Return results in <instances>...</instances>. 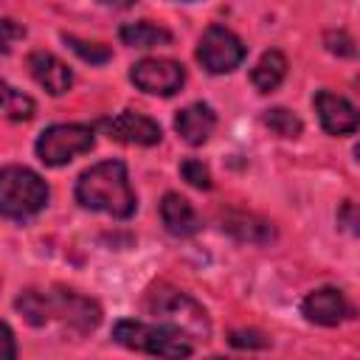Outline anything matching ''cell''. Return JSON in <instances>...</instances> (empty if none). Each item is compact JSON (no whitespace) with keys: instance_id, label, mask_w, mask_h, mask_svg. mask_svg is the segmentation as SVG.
Masks as SVG:
<instances>
[{"instance_id":"cell-27","label":"cell","mask_w":360,"mask_h":360,"mask_svg":"<svg viewBox=\"0 0 360 360\" xmlns=\"http://www.w3.org/2000/svg\"><path fill=\"white\" fill-rule=\"evenodd\" d=\"M101 6H110V8H127V6H132L135 0H98Z\"/></svg>"},{"instance_id":"cell-3","label":"cell","mask_w":360,"mask_h":360,"mask_svg":"<svg viewBox=\"0 0 360 360\" xmlns=\"http://www.w3.org/2000/svg\"><path fill=\"white\" fill-rule=\"evenodd\" d=\"M143 309L149 315L166 321V326L180 329L191 340H208V335H211V323H208L205 309L194 298H188L186 292H180L169 284H152L146 290Z\"/></svg>"},{"instance_id":"cell-19","label":"cell","mask_w":360,"mask_h":360,"mask_svg":"<svg viewBox=\"0 0 360 360\" xmlns=\"http://www.w3.org/2000/svg\"><path fill=\"white\" fill-rule=\"evenodd\" d=\"M262 121H264V127H267L270 132H276L278 138H298L301 129H304L301 118H298L292 110H284V107L267 110V112L262 115Z\"/></svg>"},{"instance_id":"cell-17","label":"cell","mask_w":360,"mask_h":360,"mask_svg":"<svg viewBox=\"0 0 360 360\" xmlns=\"http://www.w3.org/2000/svg\"><path fill=\"white\" fill-rule=\"evenodd\" d=\"M121 42L129 48H158V45H172V31L163 25H155L149 20L141 22H127L121 28Z\"/></svg>"},{"instance_id":"cell-23","label":"cell","mask_w":360,"mask_h":360,"mask_svg":"<svg viewBox=\"0 0 360 360\" xmlns=\"http://www.w3.org/2000/svg\"><path fill=\"white\" fill-rule=\"evenodd\" d=\"M326 48L338 56H354V42L346 31H329L326 34Z\"/></svg>"},{"instance_id":"cell-28","label":"cell","mask_w":360,"mask_h":360,"mask_svg":"<svg viewBox=\"0 0 360 360\" xmlns=\"http://www.w3.org/2000/svg\"><path fill=\"white\" fill-rule=\"evenodd\" d=\"M177 3H188V0H177Z\"/></svg>"},{"instance_id":"cell-5","label":"cell","mask_w":360,"mask_h":360,"mask_svg":"<svg viewBox=\"0 0 360 360\" xmlns=\"http://www.w3.org/2000/svg\"><path fill=\"white\" fill-rule=\"evenodd\" d=\"M48 202L45 180L25 166L0 169V214L8 219H31Z\"/></svg>"},{"instance_id":"cell-13","label":"cell","mask_w":360,"mask_h":360,"mask_svg":"<svg viewBox=\"0 0 360 360\" xmlns=\"http://www.w3.org/2000/svg\"><path fill=\"white\" fill-rule=\"evenodd\" d=\"M214 127H217V115H214V110H211L208 104H188V107L180 110L177 118H174L177 135H180L186 143H191V146L205 143L208 135L214 132Z\"/></svg>"},{"instance_id":"cell-1","label":"cell","mask_w":360,"mask_h":360,"mask_svg":"<svg viewBox=\"0 0 360 360\" xmlns=\"http://www.w3.org/2000/svg\"><path fill=\"white\" fill-rule=\"evenodd\" d=\"M14 307L31 326H48L59 323L65 329H73L79 335L90 332L101 321V309L96 301L73 292V290H56V292H42V290H25Z\"/></svg>"},{"instance_id":"cell-9","label":"cell","mask_w":360,"mask_h":360,"mask_svg":"<svg viewBox=\"0 0 360 360\" xmlns=\"http://www.w3.org/2000/svg\"><path fill=\"white\" fill-rule=\"evenodd\" d=\"M96 127L104 135H110L112 141L132 143V146H155V143H160V135H163L152 118H146L141 112H129V110L118 112L112 118H101Z\"/></svg>"},{"instance_id":"cell-10","label":"cell","mask_w":360,"mask_h":360,"mask_svg":"<svg viewBox=\"0 0 360 360\" xmlns=\"http://www.w3.org/2000/svg\"><path fill=\"white\" fill-rule=\"evenodd\" d=\"M301 312L307 321L312 323H321V326H338L340 321H346L352 315V307L349 301L343 298L340 290L335 287H321L315 292H309L301 304Z\"/></svg>"},{"instance_id":"cell-16","label":"cell","mask_w":360,"mask_h":360,"mask_svg":"<svg viewBox=\"0 0 360 360\" xmlns=\"http://www.w3.org/2000/svg\"><path fill=\"white\" fill-rule=\"evenodd\" d=\"M222 228L228 233H233L242 242H253V245H264L273 239V225L253 217V214H228L222 219Z\"/></svg>"},{"instance_id":"cell-24","label":"cell","mask_w":360,"mask_h":360,"mask_svg":"<svg viewBox=\"0 0 360 360\" xmlns=\"http://www.w3.org/2000/svg\"><path fill=\"white\" fill-rule=\"evenodd\" d=\"M231 346H236V349H264L267 340L253 329H239V332L231 335Z\"/></svg>"},{"instance_id":"cell-12","label":"cell","mask_w":360,"mask_h":360,"mask_svg":"<svg viewBox=\"0 0 360 360\" xmlns=\"http://www.w3.org/2000/svg\"><path fill=\"white\" fill-rule=\"evenodd\" d=\"M28 70H31V76L37 79V84H42L51 96H62V93H68L70 84H73L70 68H68L62 59H56L53 53H48V51H34V53L28 56Z\"/></svg>"},{"instance_id":"cell-18","label":"cell","mask_w":360,"mask_h":360,"mask_svg":"<svg viewBox=\"0 0 360 360\" xmlns=\"http://www.w3.org/2000/svg\"><path fill=\"white\" fill-rule=\"evenodd\" d=\"M34 112H37L34 98L14 90L11 84H6L0 79V115H6L11 121H28V118H34Z\"/></svg>"},{"instance_id":"cell-11","label":"cell","mask_w":360,"mask_h":360,"mask_svg":"<svg viewBox=\"0 0 360 360\" xmlns=\"http://www.w3.org/2000/svg\"><path fill=\"white\" fill-rule=\"evenodd\" d=\"M315 110H318L321 127L329 135H352L357 129V110L338 93L321 90L315 96Z\"/></svg>"},{"instance_id":"cell-6","label":"cell","mask_w":360,"mask_h":360,"mask_svg":"<svg viewBox=\"0 0 360 360\" xmlns=\"http://www.w3.org/2000/svg\"><path fill=\"white\" fill-rule=\"evenodd\" d=\"M93 149V129L82 124H53L37 138V158L45 166H65Z\"/></svg>"},{"instance_id":"cell-8","label":"cell","mask_w":360,"mask_h":360,"mask_svg":"<svg viewBox=\"0 0 360 360\" xmlns=\"http://www.w3.org/2000/svg\"><path fill=\"white\" fill-rule=\"evenodd\" d=\"M129 79L143 93H152V96H174L183 87V82H186V70L174 59H141V62L132 65Z\"/></svg>"},{"instance_id":"cell-14","label":"cell","mask_w":360,"mask_h":360,"mask_svg":"<svg viewBox=\"0 0 360 360\" xmlns=\"http://www.w3.org/2000/svg\"><path fill=\"white\" fill-rule=\"evenodd\" d=\"M160 219L172 236H191L200 231V217L191 208V202L174 191H169L160 200Z\"/></svg>"},{"instance_id":"cell-21","label":"cell","mask_w":360,"mask_h":360,"mask_svg":"<svg viewBox=\"0 0 360 360\" xmlns=\"http://www.w3.org/2000/svg\"><path fill=\"white\" fill-rule=\"evenodd\" d=\"M180 174H183L194 188H211V172H208V166H205L202 160H197V158L183 160V163H180Z\"/></svg>"},{"instance_id":"cell-2","label":"cell","mask_w":360,"mask_h":360,"mask_svg":"<svg viewBox=\"0 0 360 360\" xmlns=\"http://www.w3.org/2000/svg\"><path fill=\"white\" fill-rule=\"evenodd\" d=\"M76 200L90 211L127 219L135 214V191L121 160H101L76 180Z\"/></svg>"},{"instance_id":"cell-7","label":"cell","mask_w":360,"mask_h":360,"mask_svg":"<svg viewBox=\"0 0 360 360\" xmlns=\"http://www.w3.org/2000/svg\"><path fill=\"white\" fill-rule=\"evenodd\" d=\"M197 59L208 73H231L233 68L242 65L245 59V45L239 42L236 34H231L222 25L205 28L197 45Z\"/></svg>"},{"instance_id":"cell-4","label":"cell","mask_w":360,"mask_h":360,"mask_svg":"<svg viewBox=\"0 0 360 360\" xmlns=\"http://www.w3.org/2000/svg\"><path fill=\"white\" fill-rule=\"evenodd\" d=\"M112 340L143 352V354H155V357H188L194 352L191 338H186L180 329L174 326H155V323H141V321H118L112 326Z\"/></svg>"},{"instance_id":"cell-22","label":"cell","mask_w":360,"mask_h":360,"mask_svg":"<svg viewBox=\"0 0 360 360\" xmlns=\"http://www.w3.org/2000/svg\"><path fill=\"white\" fill-rule=\"evenodd\" d=\"M25 37V25L14 22V20H0V51L8 53L14 42H20Z\"/></svg>"},{"instance_id":"cell-20","label":"cell","mask_w":360,"mask_h":360,"mask_svg":"<svg viewBox=\"0 0 360 360\" xmlns=\"http://www.w3.org/2000/svg\"><path fill=\"white\" fill-rule=\"evenodd\" d=\"M84 62H90V65H104L112 53H110V48L107 45H98V42H84V39H79V37H73V34H65L62 37Z\"/></svg>"},{"instance_id":"cell-26","label":"cell","mask_w":360,"mask_h":360,"mask_svg":"<svg viewBox=\"0 0 360 360\" xmlns=\"http://www.w3.org/2000/svg\"><path fill=\"white\" fill-rule=\"evenodd\" d=\"M338 219H340L349 231H354V202H346V205H343V211L338 214Z\"/></svg>"},{"instance_id":"cell-25","label":"cell","mask_w":360,"mask_h":360,"mask_svg":"<svg viewBox=\"0 0 360 360\" xmlns=\"http://www.w3.org/2000/svg\"><path fill=\"white\" fill-rule=\"evenodd\" d=\"M14 357H17L14 335H11V329L0 321V360H14Z\"/></svg>"},{"instance_id":"cell-15","label":"cell","mask_w":360,"mask_h":360,"mask_svg":"<svg viewBox=\"0 0 360 360\" xmlns=\"http://www.w3.org/2000/svg\"><path fill=\"white\" fill-rule=\"evenodd\" d=\"M287 76V59L281 51H267L250 70V82L259 93H273Z\"/></svg>"}]
</instances>
